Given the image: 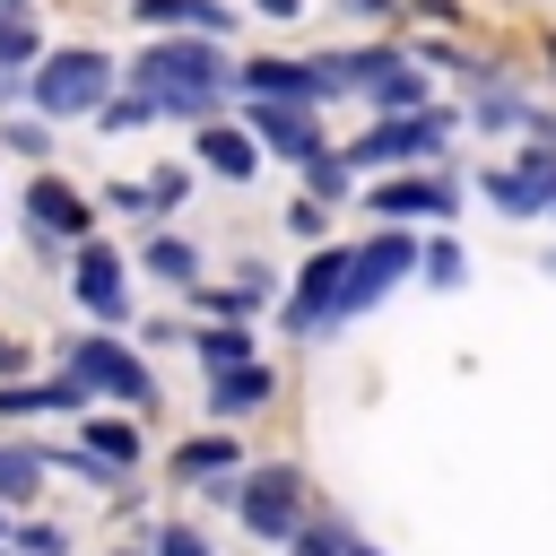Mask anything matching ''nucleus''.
<instances>
[{"label":"nucleus","mask_w":556,"mask_h":556,"mask_svg":"<svg viewBox=\"0 0 556 556\" xmlns=\"http://www.w3.org/2000/svg\"><path fill=\"white\" fill-rule=\"evenodd\" d=\"M417 269V243H408V226H382L374 243H356V261H348V295H339V321H356L365 304H382L400 278Z\"/></svg>","instance_id":"0eeeda50"},{"label":"nucleus","mask_w":556,"mask_h":556,"mask_svg":"<svg viewBox=\"0 0 556 556\" xmlns=\"http://www.w3.org/2000/svg\"><path fill=\"white\" fill-rule=\"evenodd\" d=\"M61 374H70L87 400H122V408H148V400H156V382H148L139 348H122L113 330H87V339H70V348H61Z\"/></svg>","instance_id":"20e7f679"},{"label":"nucleus","mask_w":556,"mask_h":556,"mask_svg":"<svg viewBox=\"0 0 556 556\" xmlns=\"http://www.w3.org/2000/svg\"><path fill=\"white\" fill-rule=\"evenodd\" d=\"M148 200H156V217L182 208V200H191V165H156V174H148Z\"/></svg>","instance_id":"bb28decb"},{"label":"nucleus","mask_w":556,"mask_h":556,"mask_svg":"<svg viewBox=\"0 0 556 556\" xmlns=\"http://www.w3.org/2000/svg\"><path fill=\"white\" fill-rule=\"evenodd\" d=\"M122 78H130L156 113H174V122H208V113L235 96V61H226L208 35H156Z\"/></svg>","instance_id":"f257e3e1"},{"label":"nucleus","mask_w":556,"mask_h":556,"mask_svg":"<svg viewBox=\"0 0 556 556\" xmlns=\"http://www.w3.org/2000/svg\"><path fill=\"white\" fill-rule=\"evenodd\" d=\"M469 122H486V130H521V122H539V104H530L521 87H504V78H495V87H478ZM539 130H547V122H539Z\"/></svg>","instance_id":"4be33fe9"},{"label":"nucleus","mask_w":556,"mask_h":556,"mask_svg":"<svg viewBox=\"0 0 556 556\" xmlns=\"http://www.w3.org/2000/svg\"><path fill=\"white\" fill-rule=\"evenodd\" d=\"M148 556H208V539H200V530H191V521H165V530H156V547H148Z\"/></svg>","instance_id":"7c9ffc66"},{"label":"nucleus","mask_w":556,"mask_h":556,"mask_svg":"<svg viewBox=\"0 0 556 556\" xmlns=\"http://www.w3.org/2000/svg\"><path fill=\"white\" fill-rule=\"evenodd\" d=\"M321 226H330L321 200H295V208H287V235H295V243H321Z\"/></svg>","instance_id":"2f4dec72"},{"label":"nucleus","mask_w":556,"mask_h":556,"mask_svg":"<svg viewBox=\"0 0 556 556\" xmlns=\"http://www.w3.org/2000/svg\"><path fill=\"white\" fill-rule=\"evenodd\" d=\"M191 356H200L208 374H235V365H261V356H252V321H217V330H200V339H191Z\"/></svg>","instance_id":"aec40b11"},{"label":"nucleus","mask_w":556,"mask_h":556,"mask_svg":"<svg viewBox=\"0 0 556 556\" xmlns=\"http://www.w3.org/2000/svg\"><path fill=\"white\" fill-rule=\"evenodd\" d=\"M26 356H35V348H17V339H0V382H17V374H26Z\"/></svg>","instance_id":"c9c22d12"},{"label":"nucleus","mask_w":556,"mask_h":556,"mask_svg":"<svg viewBox=\"0 0 556 556\" xmlns=\"http://www.w3.org/2000/svg\"><path fill=\"white\" fill-rule=\"evenodd\" d=\"M96 122H104V130H139V122H156V104H148L139 87H130V96H113V104H104Z\"/></svg>","instance_id":"c85d7f7f"},{"label":"nucleus","mask_w":556,"mask_h":556,"mask_svg":"<svg viewBox=\"0 0 556 556\" xmlns=\"http://www.w3.org/2000/svg\"><path fill=\"white\" fill-rule=\"evenodd\" d=\"M43 469H52L43 443H0V504H26L43 486Z\"/></svg>","instance_id":"412c9836"},{"label":"nucleus","mask_w":556,"mask_h":556,"mask_svg":"<svg viewBox=\"0 0 556 556\" xmlns=\"http://www.w3.org/2000/svg\"><path fill=\"white\" fill-rule=\"evenodd\" d=\"M130 9H139V17H148V26H156V35H165V26H174V35H182V26H191V17H200V9H208V0H130Z\"/></svg>","instance_id":"cd10ccee"},{"label":"nucleus","mask_w":556,"mask_h":556,"mask_svg":"<svg viewBox=\"0 0 556 556\" xmlns=\"http://www.w3.org/2000/svg\"><path fill=\"white\" fill-rule=\"evenodd\" d=\"M78 434H87V452H96L104 469H130V460H139V434H130L122 417H87Z\"/></svg>","instance_id":"b1692460"},{"label":"nucleus","mask_w":556,"mask_h":556,"mask_svg":"<svg viewBox=\"0 0 556 556\" xmlns=\"http://www.w3.org/2000/svg\"><path fill=\"white\" fill-rule=\"evenodd\" d=\"M191 148H200V165H208V174H226V182H252V165H261V148H252L243 130H226V122H200V139H191Z\"/></svg>","instance_id":"dca6fc26"},{"label":"nucleus","mask_w":556,"mask_h":556,"mask_svg":"<svg viewBox=\"0 0 556 556\" xmlns=\"http://www.w3.org/2000/svg\"><path fill=\"white\" fill-rule=\"evenodd\" d=\"M330 547H339V556H382V547H374L365 530H339V521H330Z\"/></svg>","instance_id":"f704fd0d"},{"label":"nucleus","mask_w":556,"mask_h":556,"mask_svg":"<svg viewBox=\"0 0 556 556\" xmlns=\"http://www.w3.org/2000/svg\"><path fill=\"white\" fill-rule=\"evenodd\" d=\"M478 191H486L504 217H556V139L521 148L513 165H486V174H478Z\"/></svg>","instance_id":"423d86ee"},{"label":"nucleus","mask_w":556,"mask_h":556,"mask_svg":"<svg viewBox=\"0 0 556 556\" xmlns=\"http://www.w3.org/2000/svg\"><path fill=\"white\" fill-rule=\"evenodd\" d=\"M104 208H122V217H156V200H148V182H113V191H104Z\"/></svg>","instance_id":"72a5a7b5"},{"label":"nucleus","mask_w":556,"mask_h":556,"mask_svg":"<svg viewBox=\"0 0 556 556\" xmlns=\"http://www.w3.org/2000/svg\"><path fill=\"white\" fill-rule=\"evenodd\" d=\"M217 495L235 504V521H243L252 539H295V530H304V478H295L287 460H269V469H243V478H226Z\"/></svg>","instance_id":"39448f33"},{"label":"nucleus","mask_w":556,"mask_h":556,"mask_svg":"<svg viewBox=\"0 0 556 556\" xmlns=\"http://www.w3.org/2000/svg\"><path fill=\"white\" fill-rule=\"evenodd\" d=\"M348 261H356V252H339V243H321V252L304 261L295 295L278 304V321H287L295 339H313V330H330V321H339V295H348Z\"/></svg>","instance_id":"6e6552de"},{"label":"nucleus","mask_w":556,"mask_h":556,"mask_svg":"<svg viewBox=\"0 0 556 556\" xmlns=\"http://www.w3.org/2000/svg\"><path fill=\"white\" fill-rule=\"evenodd\" d=\"M417 261H426V287H460V278H469V252H460L452 235H443V243H426Z\"/></svg>","instance_id":"a878e982"},{"label":"nucleus","mask_w":556,"mask_h":556,"mask_svg":"<svg viewBox=\"0 0 556 556\" xmlns=\"http://www.w3.org/2000/svg\"><path fill=\"white\" fill-rule=\"evenodd\" d=\"M348 191H356V165H348V156H339V148H330V156H313V165H304V200H321V208H339V200H348Z\"/></svg>","instance_id":"5701e85b"},{"label":"nucleus","mask_w":556,"mask_h":556,"mask_svg":"<svg viewBox=\"0 0 556 556\" xmlns=\"http://www.w3.org/2000/svg\"><path fill=\"white\" fill-rule=\"evenodd\" d=\"M26 96H35V113H104L122 96V61L70 43V52H52V61L26 70Z\"/></svg>","instance_id":"f03ea898"},{"label":"nucleus","mask_w":556,"mask_h":556,"mask_svg":"<svg viewBox=\"0 0 556 556\" xmlns=\"http://www.w3.org/2000/svg\"><path fill=\"white\" fill-rule=\"evenodd\" d=\"M252 130H261L278 156H295V165L330 156V130H321V113H313V104H252Z\"/></svg>","instance_id":"ddd939ff"},{"label":"nucleus","mask_w":556,"mask_h":556,"mask_svg":"<svg viewBox=\"0 0 556 556\" xmlns=\"http://www.w3.org/2000/svg\"><path fill=\"white\" fill-rule=\"evenodd\" d=\"M61 547H70L61 521H17V556H61Z\"/></svg>","instance_id":"c756f323"},{"label":"nucleus","mask_w":556,"mask_h":556,"mask_svg":"<svg viewBox=\"0 0 556 556\" xmlns=\"http://www.w3.org/2000/svg\"><path fill=\"white\" fill-rule=\"evenodd\" d=\"M339 9H356V17H382V9H391V0H339Z\"/></svg>","instance_id":"4c0bfd02"},{"label":"nucleus","mask_w":556,"mask_h":556,"mask_svg":"<svg viewBox=\"0 0 556 556\" xmlns=\"http://www.w3.org/2000/svg\"><path fill=\"white\" fill-rule=\"evenodd\" d=\"M269 391H278V374H269V365H235V374H217V382H208V417L243 426L252 408H269Z\"/></svg>","instance_id":"2eb2a0df"},{"label":"nucleus","mask_w":556,"mask_h":556,"mask_svg":"<svg viewBox=\"0 0 556 556\" xmlns=\"http://www.w3.org/2000/svg\"><path fill=\"white\" fill-rule=\"evenodd\" d=\"M139 269H148V278H165V287H182V295L200 287V252H191L182 235H148V252H139Z\"/></svg>","instance_id":"6ab92c4d"},{"label":"nucleus","mask_w":556,"mask_h":556,"mask_svg":"<svg viewBox=\"0 0 556 556\" xmlns=\"http://www.w3.org/2000/svg\"><path fill=\"white\" fill-rule=\"evenodd\" d=\"M0 148H9V156H26V165H43V156H52V130H43V113H17V122L0 130Z\"/></svg>","instance_id":"393cba45"},{"label":"nucleus","mask_w":556,"mask_h":556,"mask_svg":"<svg viewBox=\"0 0 556 556\" xmlns=\"http://www.w3.org/2000/svg\"><path fill=\"white\" fill-rule=\"evenodd\" d=\"M269 295H278V278H269L261 261H243V269H235V287H191V304H200V313H217V321H252Z\"/></svg>","instance_id":"4468645a"},{"label":"nucleus","mask_w":556,"mask_h":556,"mask_svg":"<svg viewBox=\"0 0 556 556\" xmlns=\"http://www.w3.org/2000/svg\"><path fill=\"white\" fill-rule=\"evenodd\" d=\"M374 226H408V217H452L460 208V174H391L365 191Z\"/></svg>","instance_id":"9d476101"},{"label":"nucleus","mask_w":556,"mask_h":556,"mask_svg":"<svg viewBox=\"0 0 556 556\" xmlns=\"http://www.w3.org/2000/svg\"><path fill=\"white\" fill-rule=\"evenodd\" d=\"M35 408L78 417V408H87V391H78L70 374H52V382H0V417H35Z\"/></svg>","instance_id":"f3484780"},{"label":"nucleus","mask_w":556,"mask_h":556,"mask_svg":"<svg viewBox=\"0 0 556 556\" xmlns=\"http://www.w3.org/2000/svg\"><path fill=\"white\" fill-rule=\"evenodd\" d=\"M70 295L113 330V321H130V269H122V252L113 243H78V261H70Z\"/></svg>","instance_id":"f8f14e48"},{"label":"nucleus","mask_w":556,"mask_h":556,"mask_svg":"<svg viewBox=\"0 0 556 556\" xmlns=\"http://www.w3.org/2000/svg\"><path fill=\"white\" fill-rule=\"evenodd\" d=\"M443 139H460V113H443V104H426V113H382L365 139H348L339 156L356 165V174H391V165H426V156H443Z\"/></svg>","instance_id":"7ed1b4c3"},{"label":"nucleus","mask_w":556,"mask_h":556,"mask_svg":"<svg viewBox=\"0 0 556 556\" xmlns=\"http://www.w3.org/2000/svg\"><path fill=\"white\" fill-rule=\"evenodd\" d=\"M0 9H9V17H17V9H26V0H0Z\"/></svg>","instance_id":"58836bf2"},{"label":"nucleus","mask_w":556,"mask_h":556,"mask_svg":"<svg viewBox=\"0 0 556 556\" xmlns=\"http://www.w3.org/2000/svg\"><path fill=\"white\" fill-rule=\"evenodd\" d=\"M348 70H356V96L374 104V122L382 113H426V61H408V52H348Z\"/></svg>","instance_id":"1a4fd4ad"},{"label":"nucleus","mask_w":556,"mask_h":556,"mask_svg":"<svg viewBox=\"0 0 556 556\" xmlns=\"http://www.w3.org/2000/svg\"><path fill=\"white\" fill-rule=\"evenodd\" d=\"M26 52H35V26L0 9V70H9V61H26Z\"/></svg>","instance_id":"473e14b6"},{"label":"nucleus","mask_w":556,"mask_h":556,"mask_svg":"<svg viewBox=\"0 0 556 556\" xmlns=\"http://www.w3.org/2000/svg\"><path fill=\"white\" fill-rule=\"evenodd\" d=\"M252 9H261V17H295L304 0H252Z\"/></svg>","instance_id":"e433bc0d"},{"label":"nucleus","mask_w":556,"mask_h":556,"mask_svg":"<svg viewBox=\"0 0 556 556\" xmlns=\"http://www.w3.org/2000/svg\"><path fill=\"white\" fill-rule=\"evenodd\" d=\"M174 478H243V443L235 434H200L174 452Z\"/></svg>","instance_id":"a211bd4d"},{"label":"nucleus","mask_w":556,"mask_h":556,"mask_svg":"<svg viewBox=\"0 0 556 556\" xmlns=\"http://www.w3.org/2000/svg\"><path fill=\"white\" fill-rule=\"evenodd\" d=\"M87 226H96L87 191H70L61 174H35L26 182V243H87Z\"/></svg>","instance_id":"9b49d317"}]
</instances>
